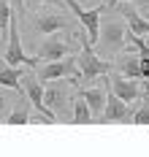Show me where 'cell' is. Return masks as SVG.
<instances>
[{
  "label": "cell",
  "mask_w": 149,
  "mask_h": 157,
  "mask_svg": "<svg viewBox=\"0 0 149 157\" xmlns=\"http://www.w3.org/2000/svg\"><path fill=\"white\" fill-rule=\"evenodd\" d=\"M6 106H8V98H6V95L0 92V114H3V111H6Z\"/></svg>",
  "instance_id": "cell-20"
},
{
  "label": "cell",
  "mask_w": 149,
  "mask_h": 157,
  "mask_svg": "<svg viewBox=\"0 0 149 157\" xmlns=\"http://www.w3.org/2000/svg\"><path fill=\"white\" fill-rule=\"evenodd\" d=\"M117 3H119V0H109V6H117Z\"/></svg>",
  "instance_id": "cell-22"
},
{
  "label": "cell",
  "mask_w": 149,
  "mask_h": 157,
  "mask_svg": "<svg viewBox=\"0 0 149 157\" xmlns=\"http://www.w3.org/2000/svg\"><path fill=\"white\" fill-rule=\"evenodd\" d=\"M68 8L73 11V16L82 22V27L87 30V38H90V44H95L100 35V8H82L76 0H63Z\"/></svg>",
  "instance_id": "cell-5"
},
{
  "label": "cell",
  "mask_w": 149,
  "mask_h": 157,
  "mask_svg": "<svg viewBox=\"0 0 149 157\" xmlns=\"http://www.w3.org/2000/svg\"><path fill=\"white\" fill-rule=\"evenodd\" d=\"M82 98L87 100V106H90V111H92V122H98L100 117H103V109H106V92L90 87V90L82 92Z\"/></svg>",
  "instance_id": "cell-11"
},
{
  "label": "cell",
  "mask_w": 149,
  "mask_h": 157,
  "mask_svg": "<svg viewBox=\"0 0 149 157\" xmlns=\"http://www.w3.org/2000/svg\"><path fill=\"white\" fill-rule=\"evenodd\" d=\"M0 87H8V90L22 92V71H19L17 65H6V68H0Z\"/></svg>",
  "instance_id": "cell-12"
},
{
  "label": "cell",
  "mask_w": 149,
  "mask_h": 157,
  "mask_svg": "<svg viewBox=\"0 0 149 157\" xmlns=\"http://www.w3.org/2000/svg\"><path fill=\"white\" fill-rule=\"evenodd\" d=\"M98 52H119L128 44V27L117 19H109L106 25H100V35H98Z\"/></svg>",
  "instance_id": "cell-1"
},
{
  "label": "cell",
  "mask_w": 149,
  "mask_h": 157,
  "mask_svg": "<svg viewBox=\"0 0 149 157\" xmlns=\"http://www.w3.org/2000/svg\"><path fill=\"white\" fill-rule=\"evenodd\" d=\"M133 111L130 106L119 98V95H106V109H103V117L98 119V125H109V122H130Z\"/></svg>",
  "instance_id": "cell-6"
},
{
  "label": "cell",
  "mask_w": 149,
  "mask_h": 157,
  "mask_svg": "<svg viewBox=\"0 0 149 157\" xmlns=\"http://www.w3.org/2000/svg\"><path fill=\"white\" fill-rule=\"evenodd\" d=\"M76 63H79L82 78H98V76H103V73L111 71V63L100 60L98 54H95V49H92V44H87V38L82 41V52H79Z\"/></svg>",
  "instance_id": "cell-3"
},
{
  "label": "cell",
  "mask_w": 149,
  "mask_h": 157,
  "mask_svg": "<svg viewBox=\"0 0 149 157\" xmlns=\"http://www.w3.org/2000/svg\"><path fill=\"white\" fill-rule=\"evenodd\" d=\"M141 78H149V57H141Z\"/></svg>",
  "instance_id": "cell-19"
},
{
  "label": "cell",
  "mask_w": 149,
  "mask_h": 157,
  "mask_svg": "<svg viewBox=\"0 0 149 157\" xmlns=\"http://www.w3.org/2000/svg\"><path fill=\"white\" fill-rule=\"evenodd\" d=\"M41 3H63V0H25V6H27V8H38Z\"/></svg>",
  "instance_id": "cell-18"
},
{
  "label": "cell",
  "mask_w": 149,
  "mask_h": 157,
  "mask_svg": "<svg viewBox=\"0 0 149 157\" xmlns=\"http://www.w3.org/2000/svg\"><path fill=\"white\" fill-rule=\"evenodd\" d=\"M71 114H73V117H71L73 125H92V111H90V106H87V100L82 98V92H79V98H76Z\"/></svg>",
  "instance_id": "cell-13"
},
{
  "label": "cell",
  "mask_w": 149,
  "mask_h": 157,
  "mask_svg": "<svg viewBox=\"0 0 149 157\" xmlns=\"http://www.w3.org/2000/svg\"><path fill=\"white\" fill-rule=\"evenodd\" d=\"M11 16H14V6H11V0H0V38H3V33H8Z\"/></svg>",
  "instance_id": "cell-14"
},
{
  "label": "cell",
  "mask_w": 149,
  "mask_h": 157,
  "mask_svg": "<svg viewBox=\"0 0 149 157\" xmlns=\"http://www.w3.org/2000/svg\"><path fill=\"white\" fill-rule=\"evenodd\" d=\"M136 8H138V14H141V16H147V19H149V0H138Z\"/></svg>",
  "instance_id": "cell-17"
},
{
  "label": "cell",
  "mask_w": 149,
  "mask_h": 157,
  "mask_svg": "<svg viewBox=\"0 0 149 157\" xmlns=\"http://www.w3.org/2000/svg\"><path fill=\"white\" fill-rule=\"evenodd\" d=\"M68 84H65V78H52V81H46L44 84V103L49 106L60 119H65L63 114H65L68 109Z\"/></svg>",
  "instance_id": "cell-4"
},
{
  "label": "cell",
  "mask_w": 149,
  "mask_h": 157,
  "mask_svg": "<svg viewBox=\"0 0 149 157\" xmlns=\"http://www.w3.org/2000/svg\"><path fill=\"white\" fill-rule=\"evenodd\" d=\"M6 122L8 125H27L30 122V109L27 106H17L11 111V117H6Z\"/></svg>",
  "instance_id": "cell-16"
},
{
  "label": "cell",
  "mask_w": 149,
  "mask_h": 157,
  "mask_svg": "<svg viewBox=\"0 0 149 157\" xmlns=\"http://www.w3.org/2000/svg\"><path fill=\"white\" fill-rule=\"evenodd\" d=\"M11 6H14V8H22V6H25V0H11Z\"/></svg>",
  "instance_id": "cell-21"
},
{
  "label": "cell",
  "mask_w": 149,
  "mask_h": 157,
  "mask_svg": "<svg viewBox=\"0 0 149 157\" xmlns=\"http://www.w3.org/2000/svg\"><path fill=\"white\" fill-rule=\"evenodd\" d=\"M33 27L35 33H60V30H71V19L65 14H35L33 16Z\"/></svg>",
  "instance_id": "cell-7"
},
{
  "label": "cell",
  "mask_w": 149,
  "mask_h": 157,
  "mask_svg": "<svg viewBox=\"0 0 149 157\" xmlns=\"http://www.w3.org/2000/svg\"><path fill=\"white\" fill-rule=\"evenodd\" d=\"M111 92L119 95L125 103H133V100H138L144 90H141V84H138V78H128V76H114L111 78Z\"/></svg>",
  "instance_id": "cell-8"
},
{
  "label": "cell",
  "mask_w": 149,
  "mask_h": 157,
  "mask_svg": "<svg viewBox=\"0 0 149 157\" xmlns=\"http://www.w3.org/2000/svg\"><path fill=\"white\" fill-rule=\"evenodd\" d=\"M6 65H27V68H35V65L41 63L38 57H27L25 54V49H22V35H19V27L17 22H14V16H11V25H8V44H6Z\"/></svg>",
  "instance_id": "cell-2"
},
{
  "label": "cell",
  "mask_w": 149,
  "mask_h": 157,
  "mask_svg": "<svg viewBox=\"0 0 149 157\" xmlns=\"http://www.w3.org/2000/svg\"><path fill=\"white\" fill-rule=\"evenodd\" d=\"M68 44L65 41H60V38H49V41H44L41 46H38V60L41 63H54V60H63V57H68Z\"/></svg>",
  "instance_id": "cell-9"
},
{
  "label": "cell",
  "mask_w": 149,
  "mask_h": 157,
  "mask_svg": "<svg viewBox=\"0 0 149 157\" xmlns=\"http://www.w3.org/2000/svg\"><path fill=\"white\" fill-rule=\"evenodd\" d=\"M133 122L136 125H149V95H141V106L133 111Z\"/></svg>",
  "instance_id": "cell-15"
},
{
  "label": "cell",
  "mask_w": 149,
  "mask_h": 157,
  "mask_svg": "<svg viewBox=\"0 0 149 157\" xmlns=\"http://www.w3.org/2000/svg\"><path fill=\"white\" fill-rule=\"evenodd\" d=\"M117 68H119L122 76H128V78H141V57L133 54V49H130V52H125V54H119Z\"/></svg>",
  "instance_id": "cell-10"
}]
</instances>
